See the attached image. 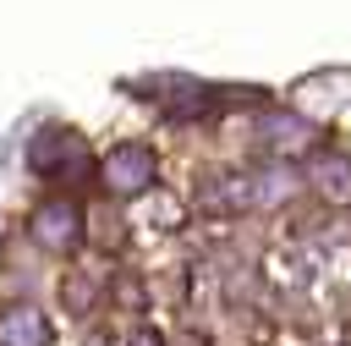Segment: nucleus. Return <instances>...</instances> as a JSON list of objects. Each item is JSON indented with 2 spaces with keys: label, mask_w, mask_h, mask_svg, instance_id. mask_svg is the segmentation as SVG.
Listing matches in <instances>:
<instances>
[{
  "label": "nucleus",
  "mask_w": 351,
  "mask_h": 346,
  "mask_svg": "<svg viewBox=\"0 0 351 346\" xmlns=\"http://www.w3.org/2000/svg\"><path fill=\"white\" fill-rule=\"evenodd\" d=\"M33 242H38V247H49V253L77 247V242H82V209H77V203H66V198L38 203V209H33Z\"/></svg>",
  "instance_id": "nucleus-2"
},
{
  "label": "nucleus",
  "mask_w": 351,
  "mask_h": 346,
  "mask_svg": "<svg viewBox=\"0 0 351 346\" xmlns=\"http://www.w3.org/2000/svg\"><path fill=\"white\" fill-rule=\"evenodd\" d=\"M263 132H269L274 143H285V148H302V143L313 137V126H307L302 115H263Z\"/></svg>",
  "instance_id": "nucleus-5"
},
{
  "label": "nucleus",
  "mask_w": 351,
  "mask_h": 346,
  "mask_svg": "<svg viewBox=\"0 0 351 346\" xmlns=\"http://www.w3.org/2000/svg\"><path fill=\"white\" fill-rule=\"evenodd\" d=\"M66 159H88V154H82V143H77L71 132H60V126H44V132L27 143V165H33L38 176H55Z\"/></svg>",
  "instance_id": "nucleus-3"
},
{
  "label": "nucleus",
  "mask_w": 351,
  "mask_h": 346,
  "mask_svg": "<svg viewBox=\"0 0 351 346\" xmlns=\"http://www.w3.org/2000/svg\"><path fill=\"white\" fill-rule=\"evenodd\" d=\"M0 346H49V324L38 308H5L0 313Z\"/></svg>",
  "instance_id": "nucleus-4"
},
{
  "label": "nucleus",
  "mask_w": 351,
  "mask_h": 346,
  "mask_svg": "<svg viewBox=\"0 0 351 346\" xmlns=\"http://www.w3.org/2000/svg\"><path fill=\"white\" fill-rule=\"evenodd\" d=\"M132 346H159V341H148V335H137V341H132Z\"/></svg>",
  "instance_id": "nucleus-6"
},
{
  "label": "nucleus",
  "mask_w": 351,
  "mask_h": 346,
  "mask_svg": "<svg viewBox=\"0 0 351 346\" xmlns=\"http://www.w3.org/2000/svg\"><path fill=\"white\" fill-rule=\"evenodd\" d=\"M99 176H104V187H110V192L137 198V192H148V187H154L159 165H154V154H148L143 143H121V148H110V154H104Z\"/></svg>",
  "instance_id": "nucleus-1"
}]
</instances>
